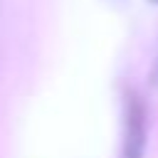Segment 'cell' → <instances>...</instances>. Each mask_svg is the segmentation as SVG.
<instances>
[{"label": "cell", "mask_w": 158, "mask_h": 158, "mask_svg": "<svg viewBox=\"0 0 158 158\" xmlns=\"http://www.w3.org/2000/svg\"><path fill=\"white\" fill-rule=\"evenodd\" d=\"M148 2H151V5H158V0H148Z\"/></svg>", "instance_id": "cell-3"}, {"label": "cell", "mask_w": 158, "mask_h": 158, "mask_svg": "<svg viewBox=\"0 0 158 158\" xmlns=\"http://www.w3.org/2000/svg\"><path fill=\"white\" fill-rule=\"evenodd\" d=\"M151 77H153V84H158V59H156V64H153V72H151Z\"/></svg>", "instance_id": "cell-2"}, {"label": "cell", "mask_w": 158, "mask_h": 158, "mask_svg": "<svg viewBox=\"0 0 158 158\" xmlns=\"http://www.w3.org/2000/svg\"><path fill=\"white\" fill-rule=\"evenodd\" d=\"M118 158H146V109L133 89L123 94Z\"/></svg>", "instance_id": "cell-1"}]
</instances>
